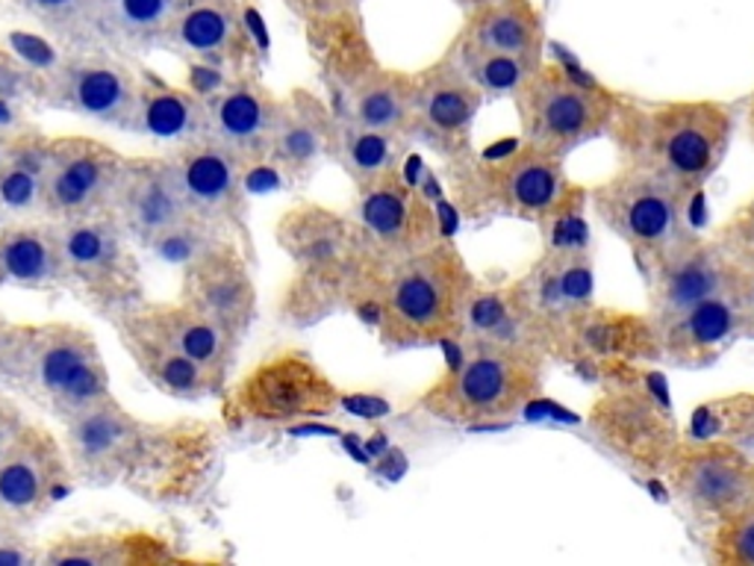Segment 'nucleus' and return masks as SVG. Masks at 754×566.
Wrapping results in <instances>:
<instances>
[{"label": "nucleus", "mask_w": 754, "mask_h": 566, "mask_svg": "<svg viewBox=\"0 0 754 566\" xmlns=\"http://www.w3.org/2000/svg\"><path fill=\"white\" fill-rule=\"evenodd\" d=\"M69 101L77 113L106 124L130 122L136 109V92L130 80L109 65H86L71 71Z\"/></svg>", "instance_id": "obj_30"}, {"label": "nucleus", "mask_w": 754, "mask_h": 566, "mask_svg": "<svg viewBox=\"0 0 754 566\" xmlns=\"http://www.w3.org/2000/svg\"><path fill=\"white\" fill-rule=\"evenodd\" d=\"M133 124L136 130L157 142H189L198 139V133L207 127V113L198 101L175 88H157L136 95V109H133Z\"/></svg>", "instance_id": "obj_31"}, {"label": "nucleus", "mask_w": 754, "mask_h": 566, "mask_svg": "<svg viewBox=\"0 0 754 566\" xmlns=\"http://www.w3.org/2000/svg\"><path fill=\"white\" fill-rule=\"evenodd\" d=\"M478 277L448 237L416 254L384 263L357 310H369L380 343L410 352L457 343Z\"/></svg>", "instance_id": "obj_2"}, {"label": "nucleus", "mask_w": 754, "mask_h": 566, "mask_svg": "<svg viewBox=\"0 0 754 566\" xmlns=\"http://www.w3.org/2000/svg\"><path fill=\"white\" fill-rule=\"evenodd\" d=\"M481 104L483 92L448 51L442 60L412 74V139L425 142L446 166L469 157Z\"/></svg>", "instance_id": "obj_11"}, {"label": "nucleus", "mask_w": 754, "mask_h": 566, "mask_svg": "<svg viewBox=\"0 0 754 566\" xmlns=\"http://www.w3.org/2000/svg\"><path fill=\"white\" fill-rule=\"evenodd\" d=\"M30 560L24 548L12 543V539H0V566H21Z\"/></svg>", "instance_id": "obj_42"}, {"label": "nucleus", "mask_w": 754, "mask_h": 566, "mask_svg": "<svg viewBox=\"0 0 754 566\" xmlns=\"http://www.w3.org/2000/svg\"><path fill=\"white\" fill-rule=\"evenodd\" d=\"M184 192L171 168H142L124 186V216L136 233L157 239L186 219Z\"/></svg>", "instance_id": "obj_26"}, {"label": "nucleus", "mask_w": 754, "mask_h": 566, "mask_svg": "<svg viewBox=\"0 0 754 566\" xmlns=\"http://www.w3.org/2000/svg\"><path fill=\"white\" fill-rule=\"evenodd\" d=\"M277 109L281 101L265 95L263 88L239 83L212 101L207 124L221 148H228L239 159H260L269 157Z\"/></svg>", "instance_id": "obj_21"}, {"label": "nucleus", "mask_w": 754, "mask_h": 566, "mask_svg": "<svg viewBox=\"0 0 754 566\" xmlns=\"http://www.w3.org/2000/svg\"><path fill=\"white\" fill-rule=\"evenodd\" d=\"M237 35V15L221 0H198L177 18V39L195 53L224 51Z\"/></svg>", "instance_id": "obj_35"}, {"label": "nucleus", "mask_w": 754, "mask_h": 566, "mask_svg": "<svg viewBox=\"0 0 754 566\" xmlns=\"http://www.w3.org/2000/svg\"><path fill=\"white\" fill-rule=\"evenodd\" d=\"M752 504H754V486H752Z\"/></svg>", "instance_id": "obj_48"}, {"label": "nucleus", "mask_w": 754, "mask_h": 566, "mask_svg": "<svg viewBox=\"0 0 754 566\" xmlns=\"http://www.w3.org/2000/svg\"><path fill=\"white\" fill-rule=\"evenodd\" d=\"M545 360L486 343H460V357L419 396V410L454 428H499L543 396Z\"/></svg>", "instance_id": "obj_4"}, {"label": "nucleus", "mask_w": 754, "mask_h": 566, "mask_svg": "<svg viewBox=\"0 0 754 566\" xmlns=\"http://www.w3.org/2000/svg\"><path fill=\"white\" fill-rule=\"evenodd\" d=\"M35 384L69 413L106 398V371L83 334H62L44 345L35 357Z\"/></svg>", "instance_id": "obj_19"}, {"label": "nucleus", "mask_w": 754, "mask_h": 566, "mask_svg": "<svg viewBox=\"0 0 754 566\" xmlns=\"http://www.w3.org/2000/svg\"><path fill=\"white\" fill-rule=\"evenodd\" d=\"M713 237L740 260H754V195L722 221Z\"/></svg>", "instance_id": "obj_39"}, {"label": "nucleus", "mask_w": 754, "mask_h": 566, "mask_svg": "<svg viewBox=\"0 0 754 566\" xmlns=\"http://www.w3.org/2000/svg\"><path fill=\"white\" fill-rule=\"evenodd\" d=\"M48 159L51 157H42V154H24V157H15L7 166H0V210H33L44 195Z\"/></svg>", "instance_id": "obj_38"}, {"label": "nucleus", "mask_w": 754, "mask_h": 566, "mask_svg": "<svg viewBox=\"0 0 754 566\" xmlns=\"http://www.w3.org/2000/svg\"><path fill=\"white\" fill-rule=\"evenodd\" d=\"M127 336H130L136 360L142 363V369L148 371L150 378L157 380L159 387L168 389L171 396L198 398L212 387V375L195 360H189L186 354L171 348L168 343L157 339L148 331H142L139 325H127Z\"/></svg>", "instance_id": "obj_32"}, {"label": "nucleus", "mask_w": 754, "mask_h": 566, "mask_svg": "<svg viewBox=\"0 0 754 566\" xmlns=\"http://www.w3.org/2000/svg\"><path fill=\"white\" fill-rule=\"evenodd\" d=\"M30 3L39 9H48V12H62V9L74 7L77 0H30Z\"/></svg>", "instance_id": "obj_44"}, {"label": "nucleus", "mask_w": 754, "mask_h": 566, "mask_svg": "<svg viewBox=\"0 0 754 566\" xmlns=\"http://www.w3.org/2000/svg\"><path fill=\"white\" fill-rule=\"evenodd\" d=\"M708 560L716 566H754V504L713 522Z\"/></svg>", "instance_id": "obj_37"}, {"label": "nucleus", "mask_w": 754, "mask_h": 566, "mask_svg": "<svg viewBox=\"0 0 754 566\" xmlns=\"http://www.w3.org/2000/svg\"><path fill=\"white\" fill-rule=\"evenodd\" d=\"M175 0H115V18L124 30L133 33H148L166 24L171 15Z\"/></svg>", "instance_id": "obj_40"}, {"label": "nucleus", "mask_w": 754, "mask_h": 566, "mask_svg": "<svg viewBox=\"0 0 754 566\" xmlns=\"http://www.w3.org/2000/svg\"><path fill=\"white\" fill-rule=\"evenodd\" d=\"M669 490L704 525L752 504L754 460L720 437H684L663 472Z\"/></svg>", "instance_id": "obj_9"}, {"label": "nucleus", "mask_w": 754, "mask_h": 566, "mask_svg": "<svg viewBox=\"0 0 754 566\" xmlns=\"http://www.w3.org/2000/svg\"><path fill=\"white\" fill-rule=\"evenodd\" d=\"M354 221L360 224L371 254L392 263L442 239V221L433 203L404 180V171L357 189Z\"/></svg>", "instance_id": "obj_13"}, {"label": "nucleus", "mask_w": 754, "mask_h": 566, "mask_svg": "<svg viewBox=\"0 0 754 566\" xmlns=\"http://www.w3.org/2000/svg\"><path fill=\"white\" fill-rule=\"evenodd\" d=\"M457 42L474 44V48L492 53H507L531 65H540L545 33L531 0H492L486 7L469 12V21Z\"/></svg>", "instance_id": "obj_23"}, {"label": "nucleus", "mask_w": 754, "mask_h": 566, "mask_svg": "<svg viewBox=\"0 0 754 566\" xmlns=\"http://www.w3.org/2000/svg\"><path fill=\"white\" fill-rule=\"evenodd\" d=\"M171 171L189 210L212 216L237 207L239 189H242V159L221 148L219 142L186 148Z\"/></svg>", "instance_id": "obj_24"}, {"label": "nucleus", "mask_w": 754, "mask_h": 566, "mask_svg": "<svg viewBox=\"0 0 754 566\" xmlns=\"http://www.w3.org/2000/svg\"><path fill=\"white\" fill-rule=\"evenodd\" d=\"M60 248L62 260L83 274L109 272L122 256L118 237L106 224H95V221L71 224L60 237Z\"/></svg>", "instance_id": "obj_36"}, {"label": "nucleus", "mask_w": 754, "mask_h": 566, "mask_svg": "<svg viewBox=\"0 0 754 566\" xmlns=\"http://www.w3.org/2000/svg\"><path fill=\"white\" fill-rule=\"evenodd\" d=\"M0 166H3V163H0Z\"/></svg>", "instance_id": "obj_49"}, {"label": "nucleus", "mask_w": 754, "mask_h": 566, "mask_svg": "<svg viewBox=\"0 0 754 566\" xmlns=\"http://www.w3.org/2000/svg\"><path fill=\"white\" fill-rule=\"evenodd\" d=\"M619 101L610 88L563 62H540L513 95L522 142L557 157L607 136Z\"/></svg>", "instance_id": "obj_6"}, {"label": "nucleus", "mask_w": 754, "mask_h": 566, "mask_svg": "<svg viewBox=\"0 0 754 566\" xmlns=\"http://www.w3.org/2000/svg\"><path fill=\"white\" fill-rule=\"evenodd\" d=\"M237 405L256 422L292 424L336 413L343 396L307 354L277 352L248 371L237 389Z\"/></svg>", "instance_id": "obj_10"}, {"label": "nucleus", "mask_w": 754, "mask_h": 566, "mask_svg": "<svg viewBox=\"0 0 754 566\" xmlns=\"http://www.w3.org/2000/svg\"><path fill=\"white\" fill-rule=\"evenodd\" d=\"M407 139L389 136V133L369 130L360 124L343 122L336 118V136L331 157L345 168V175L352 177L354 186H371L389 175L401 171L404 154H407Z\"/></svg>", "instance_id": "obj_27"}, {"label": "nucleus", "mask_w": 754, "mask_h": 566, "mask_svg": "<svg viewBox=\"0 0 754 566\" xmlns=\"http://www.w3.org/2000/svg\"><path fill=\"white\" fill-rule=\"evenodd\" d=\"M133 433H136V422L124 413L122 407L113 405L109 396L71 413V451L88 469L106 467V463L118 460L124 449H130Z\"/></svg>", "instance_id": "obj_29"}, {"label": "nucleus", "mask_w": 754, "mask_h": 566, "mask_svg": "<svg viewBox=\"0 0 754 566\" xmlns=\"http://www.w3.org/2000/svg\"><path fill=\"white\" fill-rule=\"evenodd\" d=\"M62 248L42 230H12L0 237V277L21 286H42L60 277Z\"/></svg>", "instance_id": "obj_33"}, {"label": "nucleus", "mask_w": 754, "mask_h": 566, "mask_svg": "<svg viewBox=\"0 0 754 566\" xmlns=\"http://www.w3.org/2000/svg\"><path fill=\"white\" fill-rule=\"evenodd\" d=\"M596 375L601 392L587 410L593 437L633 472L663 478L684 433L660 375L642 363H616Z\"/></svg>", "instance_id": "obj_5"}, {"label": "nucleus", "mask_w": 754, "mask_h": 566, "mask_svg": "<svg viewBox=\"0 0 754 566\" xmlns=\"http://www.w3.org/2000/svg\"><path fill=\"white\" fill-rule=\"evenodd\" d=\"M587 201L596 219L628 245L642 274L693 233L687 221L693 201L642 168L619 163L614 175L589 189Z\"/></svg>", "instance_id": "obj_7"}, {"label": "nucleus", "mask_w": 754, "mask_h": 566, "mask_svg": "<svg viewBox=\"0 0 754 566\" xmlns=\"http://www.w3.org/2000/svg\"><path fill=\"white\" fill-rule=\"evenodd\" d=\"M593 283V254L578 242H554L525 274L510 281V290L543 336L548 360H563L572 331L596 304Z\"/></svg>", "instance_id": "obj_8"}, {"label": "nucleus", "mask_w": 754, "mask_h": 566, "mask_svg": "<svg viewBox=\"0 0 754 566\" xmlns=\"http://www.w3.org/2000/svg\"><path fill=\"white\" fill-rule=\"evenodd\" d=\"M186 295L230 336H239L254 316V283L242 256L228 245H207L189 263Z\"/></svg>", "instance_id": "obj_16"}, {"label": "nucleus", "mask_w": 754, "mask_h": 566, "mask_svg": "<svg viewBox=\"0 0 754 566\" xmlns=\"http://www.w3.org/2000/svg\"><path fill=\"white\" fill-rule=\"evenodd\" d=\"M133 325H139L142 331H148L180 354H186L189 360L210 371L212 378H221V371L228 366L233 336L221 325H216L210 316H203L201 310H195L192 304L157 310L148 316L133 318Z\"/></svg>", "instance_id": "obj_25"}, {"label": "nucleus", "mask_w": 754, "mask_h": 566, "mask_svg": "<svg viewBox=\"0 0 754 566\" xmlns=\"http://www.w3.org/2000/svg\"><path fill=\"white\" fill-rule=\"evenodd\" d=\"M642 277L649 292L646 313L658 322L699 301L743 290V260L731 254L716 237L690 233Z\"/></svg>", "instance_id": "obj_12"}, {"label": "nucleus", "mask_w": 754, "mask_h": 566, "mask_svg": "<svg viewBox=\"0 0 754 566\" xmlns=\"http://www.w3.org/2000/svg\"><path fill=\"white\" fill-rule=\"evenodd\" d=\"M748 133H752V142H754V95H752V104H748Z\"/></svg>", "instance_id": "obj_47"}, {"label": "nucleus", "mask_w": 754, "mask_h": 566, "mask_svg": "<svg viewBox=\"0 0 754 566\" xmlns=\"http://www.w3.org/2000/svg\"><path fill=\"white\" fill-rule=\"evenodd\" d=\"M336 136V115L307 92L281 104L274 124L269 157L290 177H307L325 157H331Z\"/></svg>", "instance_id": "obj_20"}, {"label": "nucleus", "mask_w": 754, "mask_h": 566, "mask_svg": "<svg viewBox=\"0 0 754 566\" xmlns=\"http://www.w3.org/2000/svg\"><path fill=\"white\" fill-rule=\"evenodd\" d=\"M115 163L97 148H77L48 159L44 195L56 210L77 212L95 203L109 186Z\"/></svg>", "instance_id": "obj_28"}, {"label": "nucleus", "mask_w": 754, "mask_h": 566, "mask_svg": "<svg viewBox=\"0 0 754 566\" xmlns=\"http://www.w3.org/2000/svg\"><path fill=\"white\" fill-rule=\"evenodd\" d=\"M743 298H746L748 318H752V334H754V260H743Z\"/></svg>", "instance_id": "obj_43"}, {"label": "nucleus", "mask_w": 754, "mask_h": 566, "mask_svg": "<svg viewBox=\"0 0 754 566\" xmlns=\"http://www.w3.org/2000/svg\"><path fill=\"white\" fill-rule=\"evenodd\" d=\"M660 360L678 369H704L729 352L740 336L752 334L743 290L699 301L676 316L658 318Z\"/></svg>", "instance_id": "obj_14"}, {"label": "nucleus", "mask_w": 754, "mask_h": 566, "mask_svg": "<svg viewBox=\"0 0 754 566\" xmlns=\"http://www.w3.org/2000/svg\"><path fill=\"white\" fill-rule=\"evenodd\" d=\"M451 53L460 62V69L469 74L474 86L481 88L483 97H501V95H516V88L527 80V74L536 69L531 62L519 60V56H507V53H492L474 44L457 42Z\"/></svg>", "instance_id": "obj_34"}, {"label": "nucleus", "mask_w": 754, "mask_h": 566, "mask_svg": "<svg viewBox=\"0 0 754 566\" xmlns=\"http://www.w3.org/2000/svg\"><path fill=\"white\" fill-rule=\"evenodd\" d=\"M557 154L516 142L499 154H469L448 163L457 210L469 219H519L557 230L584 201V186L572 184Z\"/></svg>", "instance_id": "obj_3"}, {"label": "nucleus", "mask_w": 754, "mask_h": 566, "mask_svg": "<svg viewBox=\"0 0 754 566\" xmlns=\"http://www.w3.org/2000/svg\"><path fill=\"white\" fill-rule=\"evenodd\" d=\"M21 428H24V422H21V416H18L15 407L0 398V454L7 451L9 442L15 440Z\"/></svg>", "instance_id": "obj_41"}, {"label": "nucleus", "mask_w": 754, "mask_h": 566, "mask_svg": "<svg viewBox=\"0 0 754 566\" xmlns=\"http://www.w3.org/2000/svg\"><path fill=\"white\" fill-rule=\"evenodd\" d=\"M457 343L501 345V348H516V352L536 354V357L548 360L543 336L531 322V316L522 310L519 298L510 290V283H504V286L478 283L474 286L472 298L465 304Z\"/></svg>", "instance_id": "obj_22"}, {"label": "nucleus", "mask_w": 754, "mask_h": 566, "mask_svg": "<svg viewBox=\"0 0 754 566\" xmlns=\"http://www.w3.org/2000/svg\"><path fill=\"white\" fill-rule=\"evenodd\" d=\"M660 360L658 325L649 313H631L619 307H593L572 331L563 363L580 369L601 371L616 363Z\"/></svg>", "instance_id": "obj_15"}, {"label": "nucleus", "mask_w": 754, "mask_h": 566, "mask_svg": "<svg viewBox=\"0 0 754 566\" xmlns=\"http://www.w3.org/2000/svg\"><path fill=\"white\" fill-rule=\"evenodd\" d=\"M339 97L343 106L334 113L336 118L412 139V74L366 65L343 80Z\"/></svg>", "instance_id": "obj_17"}, {"label": "nucleus", "mask_w": 754, "mask_h": 566, "mask_svg": "<svg viewBox=\"0 0 754 566\" xmlns=\"http://www.w3.org/2000/svg\"><path fill=\"white\" fill-rule=\"evenodd\" d=\"M734 127V106L722 101H619L607 136L622 166L642 168L695 201L729 157Z\"/></svg>", "instance_id": "obj_1"}, {"label": "nucleus", "mask_w": 754, "mask_h": 566, "mask_svg": "<svg viewBox=\"0 0 754 566\" xmlns=\"http://www.w3.org/2000/svg\"><path fill=\"white\" fill-rule=\"evenodd\" d=\"M457 3H463V7L469 9V12H472V9H478V7H486V3H492V0H457Z\"/></svg>", "instance_id": "obj_46"}, {"label": "nucleus", "mask_w": 754, "mask_h": 566, "mask_svg": "<svg viewBox=\"0 0 754 566\" xmlns=\"http://www.w3.org/2000/svg\"><path fill=\"white\" fill-rule=\"evenodd\" d=\"M65 463L51 433L21 428L0 454V511L33 513L53 495Z\"/></svg>", "instance_id": "obj_18"}, {"label": "nucleus", "mask_w": 754, "mask_h": 566, "mask_svg": "<svg viewBox=\"0 0 754 566\" xmlns=\"http://www.w3.org/2000/svg\"><path fill=\"white\" fill-rule=\"evenodd\" d=\"M316 3L322 9H343L345 3H348V0H316Z\"/></svg>", "instance_id": "obj_45"}]
</instances>
